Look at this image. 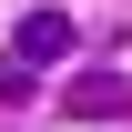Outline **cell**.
Wrapping results in <instances>:
<instances>
[{"label": "cell", "instance_id": "cell-2", "mask_svg": "<svg viewBox=\"0 0 132 132\" xmlns=\"http://www.w3.org/2000/svg\"><path fill=\"white\" fill-rule=\"evenodd\" d=\"M132 112V81H112V71H102V81H71V122H122Z\"/></svg>", "mask_w": 132, "mask_h": 132}, {"label": "cell", "instance_id": "cell-3", "mask_svg": "<svg viewBox=\"0 0 132 132\" xmlns=\"http://www.w3.org/2000/svg\"><path fill=\"white\" fill-rule=\"evenodd\" d=\"M0 102H31V61L20 51H0Z\"/></svg>", "mask_w": 132, "mask_h": 132}, {"label": "cell", "instance_id": "cell-1", "mask_svg": "<svg viewBox=\"0 0 132 132\" xmlns=\"http://www.w3.org/2000/svg\"><path fill=\"white\" fill-rule=\"evenodd\" d=\"M10 51H20L31 71H41V61H61V51H71V20H61V10H31V20L10 31Z\"/></svg>", "mask_w": 132, "mask_h": 132}]
</instances>
